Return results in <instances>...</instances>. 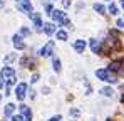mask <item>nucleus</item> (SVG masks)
Wrapping results in <instances>:
<instances>
[{
	"label": "nucleus",
	"instance_id": "obj_1",
	"mask_svg": "<svg viewBox=\"0 0 124 121\" xmlns=\"http://www.w3.org/2000/svg\"><path fill=\"white\" fill-rule=\"evenodd\" d=\"M2 79L7 82V86H14L15 84V71L12 67H3L2 69Z\"/></svg>",
	"mask_w": 124,
	"mask_h": 121
},
{
	"label": "nucleus",
	"instance_id": "obj_2",
	"mask_svg": "<svg viewBox=\"0 0 124 121\" xmlns=\"http://www.w3.org/2000/svg\"><path fill=\"white\" fill-rule=\"evenodd\" d=\"M54 47H55V44L52 42V40H49L44 47L40 49V56L44 57H49V56H52V52H54Z\"/></svg>",
	"mask_w": 124,
	"mask_h": 121
},
{
	"label": "nucleus",
	"instance_id": "obj_3",
	"mask_svg": "<svg viewBox=\"0 0 124 121\" xmlns=\"http://www.w3.org/2000/svg\"><path fill=\"white\" fill-rule=\"evenodd\" d=\"M25 93H27V84L25 82H20L19 86H17V89H15V96H17V99H23L25 98Z\"/></svg>",
	"mask_w": 124,
	"mask_h": 121
},
{
	"label": "nucleus",
	"instance_id": "obj_4",
	"mask_svg": "<svg viewBox=\"0 0 124 121\" xmlns=\"http://www.w3.org/2000/svg\"><path fill=\"white\" fill-rule=\"evenodd\" d=\"M123 67H124L123 60H114V62L109 64V71H112V72H124Z\"/></svg>",
	"mask_w": 124,
	"mask_h": 121
},
{
	"label": "nucleus",
	"instance_id": "obj_5",
	"mask_svg": "<svg viewBox=\"0 0 124 121\" xmlns=\"http://www.w3.org/2000/svg\"><path fill=\"white\" fill-rule=\"evenodd\" d=\"M19 10L27 12V14H32V3H30V0H20L19 2Z\"/></svg>",
	"mask_w": 124,
	"mask_h": 121
},
{
	"label": "nucleus",
	"instance_id": "obj_6",
	"mask_svg": "<svg viewBox=\"0 0 124 121\" xmlns=\"http://www.w3.org/2000/svg\"><path fill=\"white\" fill-rule=\"evenodd\" d=\"M30 19L34 20L37 32H42V19H40V15H39V14H30Z\"/></svg>",
	"mask_w": 124,
	"mask_h": 121
},
{
	"label": "nucleus",
	"instance_id": "obj_7",
	"mask_svg": "<svg viewBox=\"0 0 124 121\" xmlns=\"http://www.w3.org/2000/svg\"><path fill=\"white\" fill-rule=\"evenodd\" d=\"M12 40H14V45H15V49H19V51L25 49V42L22 40L20 35H14V37H12Z\"/></svg>",
	"mask_w": 124,
	"mask_h": 121
},
{
	"label": "nucleus",
	"instance_id": "obj_8",
	"mask_svg": "<svg viewBox=\"0 0 124 121\" xmlns=\"http://www.w3.org/2000/svg\"><path fill=\"white\" fill-rule=\"evenodd\" d=\"M52 19L54 20H57V22H64V20L67 19V17H65V14H64V12H62V10H52Z\"/></svg>",
	"mask_w": 124,
	"mask_h": 121
},
{
	"label": "nucleus",
	"instance_id": "obj_9",
	"mask_svg": "<svg viewBox=\"0 0 124 121\" xmlns=\"http://www.w3.org/2000/svg\"><path fill=\"white\" fill-rule=\"evenodd\" d=\"M42 27H44V29H42V30H44V32H45V34H47V35H52V34H54V32H55V25H54V24H52V22H47V24H44V25H42Z\"/></svg>",
	"mask_w": 124,
	"mask_h": 121
},
{
	"label": "nucleus",
	"instance_id": "obj_10",
	"mask_svg": "<svg viewBox=\"0 0 124 121\" xmlns=\"http://www.w3.org/2000/svg\"><path fill=\"white\" fill-rule=\"evenodd\" d=\"M96 76H97L101 81H107V78H109V71H107V69H97V71H96Z\"/></svg>",
	"mask_w": 124,
	"mask_h": 121
},
{
	"label": "nucleus",
	"instance_id": "obj_11",
	"mask_svg": "<svg viewBox=\"0 0 124 121\" xmlns=\"http://www.w3.org/2000/svg\"><path fill=\"white\" fill-rule=\"evenodd\" d=\"M20 111H22V114L25 116V121H30V120H32V113H30V109H29L25 104H22V106H20Z\"/></svg>",
	"mask_w": 124,
	"mask_h": 121
},
{
	"label": "nucleus",
	"instance_id": "obj_12",
	"mask_svg": "<svg viewBox=\"0 0 124 121\" xmlns=\"http://www.w3.org/2000/svg\"><path fill=\"white\" fill-rule=\"evenodd\" d=\"M91 49H92V52H94V54H101V44H99L96 39L91 40Z\"/></svg>",
	"mask_w": 124,
	"mask_h": 121
},
{
	"label": "nucleus",
	"instance_id": "obj_13",
	"mask_svg": "<svg viewBox=\"0 0 124 121\" xmlns=\"http://www.w3.org/2000/svg\"><path fill=\"white\" fill-rule=\"evenodd\" d=\"M74 49H76L77 52H84V49H85V42H84V40H76V42H74Z\"/></svg>",
	"mask_w": 124,
	"mask_h": 121
},
{
	"label": "nucleus",
	"instance_id": "obj_14",
	"mask_svg": "<svg viewBox=\"0 0 124 121\" xmlns=\"http://www.w3.org/2000/svg\"><path fill=\"white\" fill-rule=\"evenodd\" d=\"M14 109H15V106H14L12 103H8V104L5 106V116H12V114H14Z\"/></svg>",
	"mask_w": 124,
	"mask_h": 121
},
{
	"label": "nucleus",
	"instance_id": "obj_15",
	"mask_svg": "<svg viewBox=\"0 0 124 121\" xmlns=\"http://www.w3.org/2000/svg\"><path fill=\"white\" fill-rule=\"evenodd\" d=\"M52 64H54V71H55V72H61V60L55 57V59L52 60Z\"/></svg>",
	"mask_w": 124,
	"mask_h": 121
},
{
	"label": "nucleus",
	"instance_id": "obj_16",
	"mask_svg": "<svg viewBox=\"0 0 124 121\" xmlns=\"http://www.w3.org/2000/svg\"><path fill=\"white\" fill-rule=\"evenodd\" d=\"M57 39L59 40H67V32H65V30H57Z\"/></svg>",
	"mask_w": 124,
	"mask_h": 121
},
{
	"label": "nucleus",
	"instance_id": "obj_17",
	"mask_svg": "<svg viewBox=\"0 0 124 121\" xmlns=\"http://www.w3.org/2000/svg\"><path fill=\"white\" fill-rule=\"evenodd\" d=\"M101 94H104V96H112L114 91H112L111 87H102V89H101Z\"/></svg>",
	"mask_w": 124,
	"mask_h": 121
},
{
	"label": "nucleus",
	"instance_id": "obj_18",
	"mask_svg": "<svg viewBox=\"0 0 124 121\" xmlns=\"http://www.w3.org/2000/svg\"><path fill=\"white\" fill-rule=\"evenodd\" d=\"M94 10L99 12V14H104V12H106V9H104L102 3H96V5H94Z\"/></svg>",
	"mask_w": 124,
	"mask_h": 121
},
{
	"label": "nucleus",
	"instance_id": "obj_19",
	"mask_svg": "<svg viewBox=\"0 0 124 121\" xmlns=\"http://www.w3.org/2000/svg\"><path fill=\"white\" fill-rule=\"evenodd\" d=\"M109 12H111L112 15H116V14H117V7H116L114 3H111V5H109Z\"/></svg>",
	"mask_w": 124,
	"mask_h": 121
},
{
	"label": "nucleus",
	"instance_id": "obj_20",
	"mask_svg": "<svg viewBox=\"0 0 124 121\" xmlns=\"http://www.w3.org/2000/svg\"><path fill=\"white\" fill-rule=\"evenodd\" d=\"M20 34H22V35H29L30 32H29V29H27V27H22V29H20Z\"/></svg>",
	"mask_w": 124,
	"mask_h": 121
},
{
	"label": "nucleus",
	"instance_id": "obj_21",
	"mask_svg": "<svg viewBox=\"0 0 124 121\" xmlns=\"http://www.w3.org/2000/svg\"><path fill=\"white\" fill-rule=\"evenodd\" d=\"M14 59H15V56H14V54H10V56H7V57H5V60H7V62H12Z\"/></svg>",
	"mask_w": 124,
	"mask_h": 121
},
{
	"label": "nucleus",
	"instance_id": "obj_22",
	"mask_svg": "<svg viewBox=\"0 0 124 121\" xmlns=\"http://www.w3.org/2000/svg\"><path fill=\"white\" fill-rule=\"evenodd\" d=\"M70 114H72V116H79V109H76V108L70 109Z\"/></svg>",
	"mask_w": 124,
	"mask_h": 121
},
{
	"label": "nucleus",
	"instance_id": "obj_23",
	"mask_svg": "<svg viewBox=\"0 0 124 121\" xmlns=\"http://www.w3.org/2000/svg\"><path fill=\"white\" fill-rule=\"evenodd\" d=\"M117 27H119V29H124V20H117Z\"/></svg>",
	"mask_w": 124,
	"mask_h": 121
},
{
	"label": "nucleus",
	"instance_id": "obj_24",
	"mask_svg": "<svg viewBox=\"0 0 124 121\" xmlns=\"http://www.w3.org/2000/svg\"><path fill=\"white\" fill-rule=\"evenodd\" d=\"M45 10H47V12H49V15H50V12H52V10H54V9H52V5H50V3H49V5H45Z\"/></svg>",
	"mask_w": 124,
	"mask_h": 121
},
{
	"label": "nucleus",
	"instance_id": "obj_25",
	"mask_svg": "<svg viewBox=\"0 0 124 121\" xmlns=\"http://www.w3.org/2000/svg\"><path fill=\"white\" fill-rule=\"evenodd\" d=\"M12 121H23L22 116H12Z\"/></svg>",
	"mask_w": 124,
	"mask_h": 121
},
{
	"label": "nucleus",
	"instance_id": "obj_26",
	"mask_svg": "<svg viewBox=\"0 0 124 121\" xmlns=\"http://www.w3.org/2000/svg\"><path fill=\"white\" fill-rule=\"evenodd\" d=\"M37 81H39V74H37V72H35V74H34V76H32V82H37Z\"/></svg>",
	"mask_w": 124,
	"mask_h": 121
},
{
	"label": "nucleus",
	"instance_id": "obj_27",
	"mask_svg": "<svg viewBox=\"0 0 124 121\" xmlns=\"http://www.w3.org/2000/svg\"><path fill=\"white\" fill-rule=\"evenodd\" d=\"M49 121H61V114H57V116H54V118H50Z\"/></svg>",
	"mask_w": 124,
	"mask_h": 121
},
{
	"label": "nucleus",
	"instance_id": "obj_28",
	"mask_svg": "<svg viewBox=\"0 0 124 121\" xmlns=\"http://www.w3.org/2000/svg\"><path fill=\"white\" fill-rule=\"evenodd\" d=\"M62 3H64V7H69V5H70V2H69V0H62Z\"/></svg>",
	"mask_w": 124,
	"mask_h": 121
},
{
	"label": "nucleus",
	"instance_id": "obj_29",
	"mask_svg": "<svg viewBox=\"0 0 124 121\" xmlns=\"http://www.w3.org/2000/svg\"><path fill=\"white\" fill-rule=\"evenodd\" d=\"M2 87H3V81L0 79V89H2Z\"/></svg>",
	"mask_w": 124,
	"mask_h": 121
},
{
	"label": "nucleus",
	"instance_id": "obj_30",
	"mask_svg": "<svg viewBox=\"0 0 124 121\" xmlns=\"http://www.w3.org/2000/svg\"><path fill=\"white\" fill-rule=\"evenodd\" d=\"M121 5H123V9H124V0H121Z\"/></svg>",
	"mask_w": 124,
	"mask_h": 121
},
{
	"label": "nucleus",
	"instance_id": "obj_31",
	"mask_svg": "<svg viewBox=\"0 0 124 121\" xmlns=\"http://www.w3.org/2000/svg\"><path fill=\"white\" fill-rule=\"evenodd\" d=\"M121 101H123V103H124V94H123V96H121Z\"/></svg>",
	"mask_w": 124,
	"mask_h": 121
},
{
	"label": "nucleus",
	"instance_id": "obj_32",
	"mask_svg": "<svg viewBox=\"0 0 124 121\" xmlns=\"http://www.w3.org/2000/svg\"><path fill=\"white\" fill-rule=\"evenodd\" d=\"M0 99H2V94H0Z\"/></svg>",
	"mask_w": 124,
	"mask_h": 121
}]
</instances>
